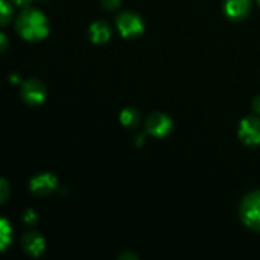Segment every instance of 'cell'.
<instances>
[{
	"label": "cell",
	"instance_id": "cell-20",
	"mask_svg": "<svg viewBox=\"0 0 260 260\" xmlns=\"http://www.w3.org/2000/svg\"><path fill=\"white\" fill-rule=\"evenodd\" d=\"M256 2H258V4L260 5V0H256Z\"/></svg>",
	"mask_w": 260,
	"mask_h": 260
},
{
	"label": "cell",
	"instance_id": "cell-19",
	"mask_svg": "<svg viewBox=\"0 0 260 260\" xmlns=\"http://www.w3.org/2000/svg\"><path fill=\"white\" fill-rule=\"evenodd\" d=\"M253 108L256 113H260V95L255 96L253 101Z\"/></svg>",
	"mask_w": 260,
	"mask_h": 260
},
{
	"label": "cell",
	"instance_id": "cell-18",
	"mask_svg": "<svg viewBox=\"0 0 260 260\" xmlns=\"http://www.w3.org/2000/svg\"><path fill=\"white\" fill-rule=\"evenodd\" d=\"M13 3H14L17 7L19 8H28L30 5V3H32V0H13Z\"/></svg>",
	"mask_w": 260,
	"mask_h": 260
},
{
	"label": "cell",
	"instance_id": "cell-8",
	"mask_svg": "<svg viewBox=\"0 0 260 260\" xmlns=\"http://www.w3.org/2000/svg\"><path fill=\"white\" fill-rule=\"evenodd\" d=\"M250 10L251 0H225V12L231 19H244L248 17Z\"/></svg>",
	"mask_w": 260,
	"mask_h": 260
},
{
	"label": "cell",
	"instance_id": "cell-5",
	"mask_svg": "<svg viewBox=\"0 0 260 260\" xmlns=\"http://www.w3.org/2000/svg\"><path fill=\"white\" fill-rule=\"evenodd\" d=\"M22 95L29 106H40L46 98V88L37 79H29L23 84Z\"/></svg>",
	"mask_w": 260,
	"mask_h": 260
},
{
	"label": "cell",
	"instance_id": "cell-14",
	"mask_svg": "<svg viewBox=\"0 0 260 260\" xmlns=\"http://www.w3.org/2000/svg\"><path fill=\"white\" fill-rule=\"evenodd\" d=\"M10 194V187L8 184V182L3 178H0V205L5 202L8 200Z\"/></svg>",
	"mask_w": 260,
	"mask_h": 260
},
{
	"label": "cell",
	"instance_id": "cell-1",
	"mask_svg": "<svg viewBox=\"0 0 260 260\" xmlns=\"http://www.w3.org/2000/svg\"><path fill=\"white\" fill-rule=\"evenodd\" d=\"M17 30L24 40L40 41L48 35L47 18L37 9H24L17 18Z\"/></svg>",
	"mask_w": 260,
	"mask_h": 260
},
{
	"label": "cell",
	"instance_id": "cell-7",
	"mask_svg": "<svg viewBox=\"0 0 260 260\" xmlns=\"http://www.w3.org/2000/svg\"><path fill=\"white\" fill-rule=\"evenodd\" d=\"M57 187V179L53 174L43 173L33 178L29 183V188L36 196H47L52 193Z\"/></svg>",
	"mask_w": 260,
	"mask_h": 260
},
{
	"label": "cell",
	"instance_id": "cell-12",
	"mask_svg": "<svg viewBox=\"0 0 260 260\" xmlns=\"http://www.w3.org/2000/svg\"><path fill=\"white\" fill-rule=\"evenodd\" d=\"M121 122L126 127H136L140 122V116L136 109L126 108L121 112Z\"/></svg>",
	"mask_w": 260,
	"mask_h": 260
},
{
	"label": "cell",
	"instance_id": "cell-10",
	"mask_svg": "<svg viewBox=\"0 0 260 260\" xmlns=\"http://www.w3.org/2000/svg\"><path fill=\"white\" fill-rule=\"evenodd\" d=\"M89 35L93 42L95 43H104L111 38L112 30L109 25L103 20H98V22L93 23L89 29Z\"/></svg>",
	"mask_w": 260,
	"mask_h": 260
},
{
	"label": "cell",
	"instance_id": "cell-4",
	"mask_svg": "<svg viewBox=\"0 0 260 260\" xmlns=\"http://www.w3.org/2000/svg\"><path fill=\"white\" fill-rule=\"evenodd\" d=\"M239 137L246 146L255 147L260 145V118L249 116L239 126Z\"/></svg>",
	"mask_w": 260,
	"mask_h": 260
},
{
	"label": "cell",
	"instance_id": "cell-3",
	"mask_svg": "<svg viewBox=\"0 0 260 260\" xmlns=\"http://www.w3.org/2000/svg\"><path fill=\"white\" fill-rule=\"evenodd\" d=\"M117 27L123 37H137L144 32L145 25L137 13L127 10L117 17Z\"/></svg>",
	"mask_w": 260,
	"mask_h": 260
},
{
	"label": "cell",
	"instance_id": "cell-2",
	"mask_svg": "<svg viewBox=\"0 0 260 260\" xmlns=\"http://www.w3.org/2000/svg\"><path fill=\"white\" fill-rule=\"evenodd\" d=\"M240 218L248 228L260 233V189L244 197L240 205Z\"/></svg>",
	"mask_w": 260,
	"mask_h": 260
},
{
	"label": "cell",
	"instance_id": "cell-11",
	"mask_svg": "<svg viewBox=\"0 0 260 260\" xmlns=\"http://www.w3.org/2000/svg\"><path fill=\"white\" fill-rule=\"evenodd\" d=\"M13 239L12 226L5 218L0 217V251L5 250L10 245Z\"/></svg>",
	"mask_w": 260,
	"mask_h": 260
},
{
	"label": "cell",
	"instance_id": "cell-16",
	"mask_svg": "<svg viewBox=\"0 0 260 260\" xmlns=\"http://www.w3.org/2000/svg\"><path fill=\"white\" fill-rule=\"evenodd\" d=\"M102 4H103V7L106 8V9L113 10V9H117V8L119 7V4H121V0H102Z\"/></svg>",
	"mask_w": 260,
	"mask_h": 260
},
{
	"label": "cell",
	"instance_id": "cell-6",
	"mask_svg": "<svg viewBox=\"0 0 260 260\" xmlns=\"http://www.w3.org/2000/svg\"><path fill=\"white\" fill-rule=\"evenodd\" d=\"M173 122L167 114L152 113L146 119V129L155 137H164L172 131Z\"/></svg>",
	"mask_w": 260,
	"mask_h": 260
},
{
	"label": "cell",
	"instance_id": "cell-15",
	"mask_svg": "<svg viewBox=\"0 0 260 260\" xmlns=\"http://www.w3.org/2000/svg\"><path fill=\"white\" fill-rule=\"evenodd\" d=\"M23 221H24V223H27V225H33V223H36V221H37V215H36L32 210H28L27 212H25L24 217H23Z\"/></svg>",
	"mask_w": 260,
	"mask_h": 260
},
{
	"label": "cell",
	"instance_id": "cell-13",
	"mask_svg": "<svg viewBox=\"0 0 260 260\" xmlns=\"http://www.w3.org/2000/svg\"><path fill=\"white\" fill-rule=\"evenodd\" d=\"M13 15V8L7 0H0V25H5L9 23Z\"/></svg>",
	"mask_w": 260,
	"mask_h": 260
},
{
	"label": "cell",
	"instance_id": "cell-17",
	"mask_svg": "<svg viewBox=\"0 0 260 260\" xmlns=\"http://www.w3.org/2000/svg\"><path fill=\"white\" fill-rule=\"evenodd\" d=\"M8 46H9V41H8L7 36L0 32V52H4L8 48Z\"/></svg>",
	"mask_w": 260,
	"mask_h": 260
},
{
	"label": "cell",
	"instance_id": "cell-9",
	"mask_svg": "<svg viewBox=\"0 0 260 260\" xmlns=\"http://www.w3.org/2000/svg\"><path fill=\"white\" fill-rule=\"evenodd\" d=\"M23 248L30 255L38 256L43 253L46 244L40 234L35 233V231H29L23 238Z\"/></svg>",
	"mask_w": 260,
	"mask_h": 260
}]
</instances>
